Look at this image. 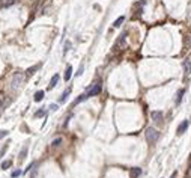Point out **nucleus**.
Instances as JSON below:
<instances>
[{
    "label": "nucleus",
    "instance_id": "nucleus-1",
    "mask_svg": "<svg viewBox=\"0 0 191 178\" xmlns=\"http://www.w3.org/2000/svg\"><path fill=\"white\" fill-rule=\"evenodd\" d=\"M24 79H26L24 73H20V71L14 73V75H12V80H11V89L14 91V92H15V91H18V88L23 85Z\"/></svg>",
    "mask_w": 191,
    "mask_h": 178
},
{
    "label": "nucleus",
    "instance_id": "nucleus-2",
    "mask_svg": "<svg viewBox=\"0 0 191 178\" xmlns=\"http://www.w3.org/2000/svg\"><path fill=\"white\" fill-rule=\"evenodd\" d=\"M144 136H146V141L149 142V143H155V142L158 141V137H160V133H158L154 127H148Z\"/></svg>",
    "mask_w": 191,
    "mask_h": 178
},
{
    "label": "nucleus",
    "instance_id": "nucleus-3",
    "mask_svg": "<svg viewBox=\"0 0 191 178\" xmlns=\"http://www.w3.org/2000/svg\"><path fill=\"white\" fill-rule=\"evenodd\" d=\"M101 89H102V86H101V83L98 82V83H95V85H93L89 89V91H87L86 97H87V98H89V97H95V95H98V94L101 92Z\"/></svg>",
    "mask_w": 191,
    "mask_h": 178
},
{
    "label": "nucleus",
    "instance_id": "nucleus-4",
    "mask_svg": "<svg viewBox=\"0 0 191 178\" xmlns=\"http://www.w3.org/2000/svg\"><path fill=\"white\" fill-rule=\"evenodd\" d=\"M162 112L161 110H154L152 113H150V118H152V121L154 122H158V124H161L162 122Z\"/></svg>",
    "mask_w": 191,
    "mask_h": 178
},
{
    "label": "nucleus",
    "instance_id": "nucleus-5",
    "mask_svg": "<svg viewBox=\"0 0 191 178\" xmlns=\"http://www.w3.org/2000/svg\"><path fill=\"white\" fill-rule=\"evenodd\" d=\"M182 67H184V74L185 75H190L191 74V61L190 59H185L182 62Z\"/></svg>",
    "mask_w": 191,
    "mask_h": 178
},
{
    "label": "nucleus",
    "instance_id": "nucleus-6",
    "mask_svg": "<svg viewBox=\"0 0 191 178\" xmlns=\"http://www.w3.org/2000/svg\"><path fill=\"white\" fill-rule=\"evenodd\" d=\"M187 128H188V121H182V124H181L179 127H178V136H181V134H184L187 131Z\"/></svg>",
    "mask_w": 191,
    "mask_h": 178
},
{
    "label": "nucleus",
    "instance_id": "nucleus-7",
    "mask_svg": "<svg viewBox=\"0 0 191 178\" xmlns=\"http://www.w3.org/2000/svg\"><path fill=\"white\" fill-rule=\"evenodd\" d=\"M59 74H54L53 77H51V80H50V85H48V89H53L54 86L57 85V82H59Z\"/></svg>",
    "mask_w": 191,
    "mask_h": 178
},
{
    "label": "nucleus",
    "instance_id": "nucleus-8",
    "mask_svg": "<svg viewBox=\"0 0 191 178\" xmlns=\"http://www.w3.org/2000/svg\"><path fill=\"white\" fill-rule=\"evenodd\" d=\"M71 75H72V67H71V65H68V67H66V71H65V75H63V79L68 82V80L71 79Z\"/></svg>",
    "mask_w": 191,
    "mask_h": 178
},
{
    "label": "nucleus",
    "instance_id": "nucleus-9",
    "mask_svg": "<svg viewBox=\"0 0 191 178\" xmlns=\"http://www.w3.org/2000/svg\"><path fill=\"white\" fill-rule=\"evenodd\" d=\"M44 97H45V92H44V91H36L35 92V101H38V103L42 101Z\"/></svg>",
    "mask_w": 191,
    "mask_h": 178
},
{
    "label": "nucleus",
    "instance_id": "nucleus-10",
    "mask_svg": "<svg viewBox=\"0 0 191 178\" xmlns=\"http://www.w3.org/2000/svg\"><path fill=\"white\" fill-rule=\"evenodd\" d=\"M140 174H142V169H140V168H134L131 171V178H138Z\"/></svg>",
    "mask_w": 191,
    "mask_h": 178
},
{
    "label": "nucleus",
    "instance_id": "nucleus-11",
    "mask_svg": "<svg viewBox=\"0 0 191 178\" xmlns=\"http://www.w3.org/2000/svg\"><path fill=\"white\" fill-rule=\"evenodd\" d=\"M123 21H125V17H123V15H120L119 18H117L113 23V26H114V27H119V26H122V23H123Z\"/></svg>",
    "mask_w": 191,
    "mask_h": 178
},
{
    "label": "nucleus",
    "instance_id": "nucleus-12",
    "mask_svg": "<svg viewBox=\"0 0 191 178\" xmlns=\"http://www.w3.org/2000/svg\"><path fill=\"white\" fill-rule=\"evenodd\" d=\"M182 95H184V89H179V91H178V95H176V104H181Z\"/></svg>",
    "mask_w": 191,
    "mask_h": 178
},
{
    "label": "nucleus",
    "instance_id": "nucleus-13",
    "mask_svg": "<svg viewBox=\"0 0 191 178\" xmlns=\"http://www.w3.org/2000/svg\"><path fill=\"white\" fill-rule=\"evenodd\" d=\"M26 155H27V147H24L23 149H21V153H20V160H24Z\"/></svg>",
    "mask_w": 191,
    "mask_h": 178
},
{
    "label": "nucleus",
    "instance_id": "nucleus-14",
    "mask_svg": "<svg viewBox=\"0 0 191 178\" xmlns=\"http://www.w3.org/2000/svg\"><path fill=\"white\" fill-rule=\"evenodd\" d=\"M11 165H12L11 160H5V161H2V169H8Z\"/></svg>",
    "mask_w": 191,
    "mask_h": 178
},
{
    "label": "nucleus",
    "instance_id": "nucleus-15",
    "mask_svg": "<svg viewBox=\"0 0 191 178\" xmlns=\"http://www.w3.org/2000/svg\"><path fill=\"white\" fill-rule=\"evenodd\" d=\"M69 92H71V89H66L65 92H63V95L60 97V103H63V101H66V97L69 95Z\"/></svg>",
    "mask_w": 191,
    "mask_h": 178
},
{
    "label": "nucleus",
    "instance_id": "nucleus-16",
    "mask_svg": "<svg viewBox=\"0 0 191 178\" xmlns=\"http://www.w3.org/2000/svg\"><path fill=\"white\" fill-rule=\"evenodd\" d=\"M60 143H62V137H57V139H54V141L51 142V145H53V147H59Z\"/></svg>",
    "mask_w": 191,
    "mask_h": 178
},
{
    "label": "nucleus",
    "instance_id": "nucleus-17",
    "mask_svg": "<svg viewBox=\"0 0 191 178\" xmlns=\"http://www.w3.org/2000/svg\"><path fill=\"white\" fill-rule=\"evenodd\" d=\"M20 175H21V171H20V169L12 172V178H17V177H20Z\"/></svg>",
    "mask_w": 191,
    "mask_h": 178
},
{
    "label": "nucleus",
    "instance_id": "nucleus-18",
    "mask_svg": "<svg viewBox=\"0 0 191 178\" xmlns=\"http://www.w3.org/2000/svg\"><path fill=\"white\" fill-rule=\"evenodd\" d=\"M6 136H8V131H6V130H2V131H0V139H3Z\"/></svg>",
    "mask_w": 191,
    "mask_h": 178
},
{
    "label": "nucleus",
    "instance_id": "nucleus-19",
    "mask_svg": "<svg viewBox=\"0 0 191 178\" xmlns=\"http://www.w3.org/2000/svg\"><path fill=\"white\" fill-rule=\"evenodd\" d=\"M38 68H39V65H36V67H33V68H30V69L27 71V73H29V74H33V73L36 71V69H38Z\"/></svg>",
    "mask_w": 191,
    "mask_h": 178
},
{
    "label": "nucleus",
    "instance_id": "nucleus-20",
    "mask_svg": "<svg viewBox=\"0 0 191 178\" xmlns=\"http://www.w3.org/2000/svg\"><path fill=\"white\" fill-rule=\"evenodd\" d=\"M69 47H71V42H69V41H66V42H65V51H68Z\"/></svg>",
    "mask_w": 191,
    "mask_h": 178
},
{
    "label": "nucleus",
    "instance_id": "nucleus-21",
    "mask_svg": "<svg viewBox=\"0 0 191 178\" xmlns=\"http://www.w3.org/2000/svg\"><path fill=\"white\" fill-rule=\"evenodd\" d=\"M42 115H44V110H38V112L35 113V116H36V118H38V116H42Z\"/></svg>",
    "mask_w": 191,
    "mask_h": 178
},
{
    "label": "nucleus",
    "instance_id": "nucleus-22",
    "mask_svg": "<svg viewBox=\"0 0 191 178\" xmlns=\"http://www.w3.org/2000/svg\"><path fill=\"white\" fill-rule=\"evenodd\" d=\"M83 69H84V67L81 65V67L78 68V73H77V75H81V73H83Z\"/></svg>",
    "mask_w": 191,
    "mask_h": 178
},
{
    "label": "nucleus",
    "instance_id": "nucleus-23",
    "mask_svg": "<svg viewBox=\"0 0 191 178\" xmlns=\"http://www.w3.org/2000/svg\"><path fill=\"white\" fill-rule=\"evenodd\" d=\"M50 110H57V104H51L50 106Z\"/></svg>",
    "mask_w": 191,
    "mask_h": 178
},
{
    "label": "nucleus",
    "instance_id": "nucleus-24",
    "mask_svg": "<svg viewBox=\"0 0 191 178\" xmlns=\"http://www.w3.org/2000/svg\"><path fill=\"white\" fill-rule=\"evenodd\" d=\"M5 151H6V145H5L3 148H2V153H0V155H3V153H5Z\"/></svg>",
    "mask_w": 191,
    "mask_h": 178
},
{
    "label": "nucleus",
    "instance_id": "nucleus-25",
    "mask_svg": "<svg viewBox=\"0 0 191 178\" xmlns=\"http://www.w3.org/2000/svg\"><path fill=\"white\" fill-rule=\"evenodd\" d=\"M2 104H3V98L0 97V107H2ZM0 110H2V109H0Z\"/></svg>",
    "mask_w": 191,
    "mask_h": 178
},
{
    "label": "nucleus",
    "instance_id": "nucleus-26",
    "mask_svg": "<svg viewBox=\"0 0 191 178\" xmlns=\"http://www.w3.org/2000/svg\"><path fill=\"white\" fill-rule=\"evenodd\" d=\"M170 178H176V172H173V174H172V177Z\"/></svg>",
    "mask_w": 191,
    "mask_h": 178
}]
</instances>
